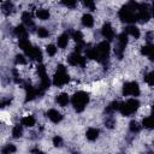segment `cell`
I'll return each instance as SVG.
<instances>
[{"instance_id":"cell-14","label":"cell","mask_w":154,"mask_h":154,"mask_svg":"<svg viewBox=\"0 0 154 154\" xmlns=\"http://www.w3.org/2000/svg\"><path fill=\"white\" fill-rule=\"evenodd\" d=\"M19 47L25 52V54H28L32 49L34 46H31V43L29 42L28 38H19Z\"/></svg>"},{"instance_id":"cell-3","label":"cell","mask_w":154,"mask_h":154,"mask_svg":"<svg viewBox=\"0 0 154 154\" xmlns=\"http://www.w3.org/2000/svg\"><path fill=\"white\" fill-rule=\"evenodd\" d=\"M138 107H140V101L138 100H136V99H129L128 101L119 103V109L118 111L123 116L128 117V116L132 114L135 111H137Z\"/></svg>"},{"instance_id":"cell-8","label":"cell","mask_w":154,"mask_h":154,"mask_svg":"<svg viewBox=\"0 0 154 154\" xmlns=\"http://www.w3.org/2000/svg\"><path fill=\"white\" fill-rule=\"evenodd\" d=\"M123 95L128 96H138L140 95V87L137 84V82H126L123 85Z\"/></svg>"},{"instance_id":"cell-33","label":"cell","mask_w":154,"mask_h":154,"mask_svg":"<svg viewBox=\"0 0 154 154\" xmlns=\"http://www.w3.org/2000/svg\"><path fill=\"white\" fill-rule=\"evenodd\" d=\"M82 2H83V5H84L87 8H89L90 11H94V10H95V1H94V0H82Z\"/></svg>"},{"instance_id":"cell-36","label":"cell","mask_w":154,"mask_h":154,"mask_svg":"<svg viewBox=\"0 0 154 154\" xmlns=\"http://www.w3.org/2000/svg\"><path fill=\"white\" fill-rule=\"evenodd\" d=\"M61 4L65 5L69 8H73L76 6V4H77V0H61Z\"/></svg>"},{"instance_id":"cell-6","label":"cell","mask_w":154,"mask_h":154,"mask_svg":"<svg viewBox=\"0 0 154 154\" xmlns=\"http://www.w3.org/2000/svg\"><path fill=\"white\" fill-rule=\"evenodd\" d=\"M126 45H128V34L124 31V32H122V34L118 35L117 45L114 47V53L118 57V59H122L123 58V54H124V51H125Z\"/></svg>"},{"instance_id":"cell-38","label":"cell","mask_w":154,"mask_h":154,"mask_svg":"<svg viewBox=\"0 0 154 154\" xmlns=\"http://www.w3.org/2000/svg\"><path fill=\"white\" fill-rule=\"evenodd\" d=\"M46 51H47L48 55H54V54L57 53V47H55L54 45H48V46L46 47Z\"/></svg>"},{"instance_id":"cell-34","label":"cell","mask_w":154,"mask_h":154,"mask_svg":"<svg viewBox=\"0 0 154 154\" xmlns=\"http://www.w3.org/2000/svg\"><path fill=\"white\" fill-rule=\"evenodd\" d=\"M37 35L41 37V38H45V37H48L49 36V32L46 28H38L37 29Z\"/></svg>"},{"instance_id":"cell-39","label":"cell","mask_w":154,"mask_h":154,"mask_svg":"<svg viewBox=\"0 0 154 154\" xmlns=\"http://www.w3.org/2000/svg\"><path fill=\"white\" fill-rule=\"evenodd\" d=\"M53 144L55 147H61L63 146V138L60 136H54L53 137Z\"/></svg>"},{"instance_id":"cell-25","label":"cell","mask_w":154,"mask_h":154,"mask_svg":"<svg viewBox=\"0 0 154 154\" xmlns=\"http://www.w3.org/2000/svg\"><path fill=\"white\" fill-rule=\"evenodd\" d=\"M117 109H119V102H118V101H112V102L106 107L105 112H106L107 114H111V113L116 112Z\"/></svg>"},{"instance_id":"cell-4","label":"cell","mask_w":154,"mask_h":154,"mask_svg":"<svg viewBox=\"0 0 154 154\" xmlns=\"http://www.w3.org/2000/svg\"><path fill=\"white\" fill-rule=\"evenodd\" d=\"M69 81H70V76L67 75L65 66L59 64L58 69H57V72H55V75L53 77V84L57 85V87H61V85L66 84Z\"/></svg>"},{"instance_id":"cell-41","label":"cell","mask_w":154,"mask_h":154,"mask_svg":"<svg viewBox=\"0 0 154 154\" xmlns=\"http://www.w3.org/2000/svg\"><path fill=\"white\" fill-rule=\"evenodd\" d=\"M154 38V32L153 31H148L147 34H146V40L148 41V43H150V41Z\"/></svg>"},{"instance_id":"cell-28","label":"cell","mask_w":154,"mask_h":154,"mask_svg":"<svg viewBox=\"0 0 154 154\" xmlns=\"http://www.w3.org/2000/svg\"><path fill=\"white\" fill-rule=\"evenodd\" d=\"M152 52H154V45L153 43H148L141 48V53L143 55H149Z\"/></svg>"},{"instance_id":"cell-26","label":"cell","mask_w":154,"mask_h":154,"mask_svg":"<svg viewBox=\"0 0 154 154\" xmlns=\"http://www.w3.org/2000/svg\"><path fill=\"white\" fill-rule=\"evenodd\" d=\"M36 16H37L40 19L46 20V19H48V18H49V11H48V10H46V8H40V10H37V11H36Z\"/></svg>"},{"instance_id":"cell-11","label":"cell","mask_w":154,"mask_h":154,"mask_svg":"<svg viewBox=\"0 0 154 154\" xmlns=\"http://www.w3.org/2000/svg\"><path fill=\"white\" fill-rule=\"evenodd\" d=\"M101 34H102V36H103L105 38H107V40H109V41L116 37L114 30H113V28H112V25H111L109 23H105V24L102 25V28H101Z\"/></svg>"},{"instance_id":"cell-37","label":"cell","mask_w":154,"mask_h":154,"mask_svg":"<svg viewBox=\"0 0 154 154\" xmlns=\"http://www.w3.org/2000/svg\"><path fill=\"white\" fill-rule=\"evenodd\" d=\"M16 64L17 65H24V64H26V59L24 58V55L17 54L16 55Z\"/></svg>"},{"instance_id":"cell-24","label":"cell","mask_w":154,"mask_h":154,"mask_svg":"<svg viewBox=\"0 0 154 154\" xmlns=\"http://www.w3.org/2000/svg\"><path fill=\"white\" fill-rule=\"evenodd\" d=\"M22 20H23L24 24H26L28 26L34 28V22H32V19H31V14H30L29 12H24V13L22 14Z\"/></svg>"},{"instance_id":"cell-44","label":"cell","mask_w":154,"mask_h":154,"mask_svg":"<svg viewBox=\"0 0 154 154\" xmlns=\"http://www.w3.org/2000/svg\"><path fill=\"white\" fill-rule=\"evenodd\" d=\"M148 58H149L150 61H154V52H152V53L148 55Z\"/></svg>"},{"instance_id":"cell-2","label":"cell","mask_w":154,"mask_h":154,"mask_svg":"<svg viewBox=\"0 0 154 154\" xmlns=\"http://www.w3.org/2000/svg\"><path fill=\"white\" fill-rule=\"evenodd\" d=\"M71 102L73 108L77 112H83V109L85 108L87 103L89 102V94L85 91H77L72 97H71Z\"/></svg>"},{"instance_id":"cell-5","label":"cell","mask_w":154,"mask_h":154,"mask_svg":"<svg viewBox=\"0 0 154 154\" xmlns=\"http://www.w3.org/2000/svg\"><path fill=\"white\" fill-rule=\"evenodd\" d=\"M96 51H97V61L106 65V63L108 61V57H109V43L106 41L100 42L96 46Z\"/></svg>"},{"instance_id":"cell-13","label":"cell","mask_w":154,"mask_h":154,"mask_svg":"<svg viewBox=\"0 0 154 154\" xmlns=\"http://www.w3.org/2000/svg\"><path fill=\"white\" fill-rule=\"evenodd\" d=\"M26 55L30 57V58L34 59V60H37V61H41V60H42V52H41V49L37 48V47H32V49H31Z\"/></svg>"},{"instance_id":"cell-18","label":"cell","mask_w":154,"mask_h":154,"mask_svg":"<svg viewBox=\"0 0 154 154\" xmlns=\"http://www.w3.org/2000/svg\"><path fill=\"white\" fill-rule=\"evenodd\" d=\"M82 24H83L84 26H87V28H91V26L94 25V18H93V16L89 14V13L84 14V16L82 17Z\"/></svg>"},{"instance_id":"cell-23","label":"cell","mask_w":154,"mask_h":154,"mask_svg":"<svg viewBox=\"0 0 154 154\" xmlns=\"http://www.w3.org/2000/svg\"><path fill=\"white\" fill-rule=\"evenodd\" d=\"M85 55H87V58H89V59L97 60V51H96V47L87 48V49H85Z\"/></svg>"},{"instance_id":"cell-17","label":"cell","mask_w":154,"mask_h":154,"mask_svg":"<svg viewBox=\"0 0 154 154\" xmlns=\"http://www.w3.org/2000/svg\"><path fill=\"white\" fill-rule=\"evenodd\" d=\"M57 102L60 105V106H63V107H65L67 103H69V101H70V99H69V95L66 94V93H61V94H59L58 96H57Z\"/></svg>"},{"instance_id":"cell-43","label":"cell","mask_w":154,"mask_h":154,"mask_svg":"<svg viewBox=\"0 0 154 154\" xmlns=\"http://www.w3.org/2000/svg\"><path fill=\"white\" fill-rule=\"evenodd\" d=\"M11 103V100L10 99H7V100H2V102H1V107H5L6 105H10Z\"/></svg>"},{"instance_id":"cell-46","label":"cell","mask_w":154,"mask_h":154,"mask_svg":"<svg viewBox=\"0 0 154 154\" xmlns=\"http://www.w3.org/2000/svg\"><path fill=\"white\" fill-rule=\"evenodd\" d=\"M152 11H153V14H154V2H153V10Z\"/></svg>"},{"instance_id":"cell-40","label":"cell","mask_w":154,"mask_h":154,"mask_svg":"<svg viewBox=\"0 0 154 154\" xmlns=\"http://www.w3.org/2000/svg\"><path fill=\"white\" fill-rule=\"evenodd\" d=\"M105 124H106V126H107V128L112 129V128L114 126V124H116V120H114L112 117H108V118H106V122H105Z\"/></svg>"},{"instance_id":"cell-42","label":"cell","mask_w":154,"mask_h":154,"mask_svg":"<svg viewBox=\"0 0 154 154\" xmlns=\"http://www.w3.org/2000/svg\"><path fill=\"white\" fill-rule=\"evenodd\" d=\"M12 73H13V77H14V82H16V83H20L22 81H20V78H19V76H18V73H17V70H16V69H13V70H12Z\"/></svg>"},{"instance_id":"cell-16","label":"cell","mask_w":154,"mask_h":154,"mask_svg":"<svg viewBox=\"0 0 154 154\" xmlns=\"http://www.w3.org/2000/svg\"><path fill=\"white\" fill-rule=\"evenodd\" d=\"M85 136L89 141H95L99 137V130L95 129V128H89L85 132Z\"/></svg>"},{"instance_id":"cell-35","label":"cell","mask_w":154,"mask_h":154,"mask_svg":"<svg viewBox=\"0 0 154 154\" xmlns=\"http://www.w3.org/2000/svg\"><path fill=\"white\" fill-rule=\"evenodd\" d=\"M4 154H7V153H14L16 152V147L13 146V144H7V146H5L4 148H2V150H1Z\"/></svg>"},{"instance_id":"cell-32","label":"cell","mask_w":154,"mask_h":154,"mask_svg":"<svg viewBox=\"0 0 154 154\" xmlns=\"http://www.w3.org/2000/svg\"><path fill=\"white\" fill-rule=\"evenodd\" d=\"M129 128H130V131H131V132H134V134H136V132H138V131L141 130V126H140V124H138L136 120L130 122Z\"/></svg>"},{"instance_id":"cell-9","label":"cell","mask_w":154,"mask_h":154,"mask_svg":"<svg viewBox=\"0 0 154 154\" xmlns=\"http://www.w3.org/2000/svg\"><path fill=\"white\" fill-rule=\"evenodd\" d=\"M24 89H25V91H26L25 101H31V100H34L36 96H40V95L43 94V91H42L40 88H34L30 83H29V84L25 83V84H24Z\"/></svg>"},{"instance_id":"cell-31","label":"cell","mask_w":154,"mask_h":154,"mask_svg":"<svg viewBox=\"0 0 154 154\" xmlns=\"http://www.w3.org/2000/svg\"><path fill=\"white\" fill-rule=\"evenodd\" d=\"M144 82L150 85V87H154V71H150L149 73H147L144 76Z\"/></svg>"},{"instance_id":"cell-1","label":"cell","mask_w":154,"mask_h":154,"mask_svg":"<svg viewBox=\"0 0 154 154\" xmlns=\"http://www.w3.org/2000/svg\"><path fill=\"white\" fill-rule=\"evenodd\" d=\"M140 4L135 2L134 0H130L126 5H124L119 11V18L122 22L125 23H135L137 20V10Z\"/></svg>"},{"instance_id":"cell-7","label":"cell","mask_w":154,"mask_h":154,"mask_svg":"<svg viewBox=\"0 0 154 154\" xmlns=\"http://www.w3.org/2000/svg\"><path fill=\"white\" fill-rule=\"evenodd\" d=\"M150 19V8L147 4H140L137 10V20L141 23H146Z\"/></svg>"},{"instance_id":"cell-21","label":"cell","mask_w":154,"mask_h":154,"mask_svg":"<svg viewBox=\"0 0 154 154\" xmlns=\"http://www.w3.org/2000/svg\"><path fill=\"white\" fill-rule=\"evenodd\" d=\"M1 8H2L4 13L10 14V13H12V12H13V8H14V7H13V4H12L10 0H6V1H4V2H2Z\"/></svg>"},{"instance_id":"cell-12","label":"cell","mask_w":154,"mask_h":154,"mask_svg":"<svg viewBox=\"0 0 154 154\" xmlns=\"http://www.w3.org/2000/svg\"><path fill=\"white\" fill-rule=\"evenodd\" d=\"M47 117L53 122V123H59L63 119V116L60 112H58L57 109H49L47 112Z\"/></svg>"},{"instance_id":"cell-20","label":"cell","mask_w":154,"mask_h":154,"mask_svg":"<svg viewBox=\"0 0 154 154\" xmlns=\"http://www.w3.org/2000/svg\"><path fill=\"white\" fill-rule=\"evenodd\" d=\"M69 43V34H61L59 37H58V47L60 48H65Z\"/></svg>"},{"instance_id":"cell-22","label":"cell","mask_w":154,"mask_h":154,"mask_svg":"<svg viewBox=\"0 0 154 154\" xmlns=\"http://www.w3.org/2000/svg\"><path fill=\"white\" fill-rule=\"evenodd\" d=\"M22 125L24 126H28V128H31L35 125V118L32 116H25L22 118Z\"/></svg>"},{"instance_id":"cell-15","label":"cell","mask_w":154,"mask_h":154,"mask_svg":"<svg viewBox=\"0 0 154 154\" xmlns=\"http://www.w3.org/2000/svg\"><path fill=\"white\" fill-rule=\"evenodd\" d=\"M125 32H126L128 35H131V36L135 37V38H138L140 35H141L140 29H138L137 26H135V25H129V26L125 29Z\"/></svg>"},{"instance_id":"cell-30","label":"cell","mask_w":154,"mask_h":154,"mask_svg":"<svg viewBox=\"0 0 154 154\" xmlns=\"http://www.w3.org/2000/svg\"><path fill=\"white\" fill-rule=\"evenodd\" d=\"M22 134H23L22 126H20L19 124H18V125H14L13 129H12V136H13L14 138H19V137L22 136Z\"/></svg>"},{"instance_id":"cell-27","label":"cell","mask_w":154,"mask_h":154,"mask_svg":"<svg viewBox=\"0 0 154 154\" xmlns=\"http://www.w3.org/2000/svg\"><path fill=\"white\" fill-rule=\"evenodd\" d=\"M142 125L146 128V129H154V118L153 117H147L142 120Z\"/></svg>"},{"instance_id":"cell-10","label":"cell","mask_w":154,"mask_h":154,"mask_svg":"<svg viewBox=\"0 0 154 154\" xmlns=\"http://www.w3.org/2000/svg\"><path fill=\"white\" fill-rule=\"evenodd\" d=\"M67 61H69L70 65H73V66H77V65H79V66H82V67L85 66V58L82 57V55H81L79 53H77V52L70 54L69 58H67Z\"/></svg>"},{"instance_id":"cell-45","label":"cell","mask_w":154,"mask_h":154,"mask_svg":"<svg viewBox=\"0 0 154 154\" xmlns=\"http://www.w3.org/2000/svg\"><path fill=\"white\" fill-rule=\"evenodd\" d=\"M150 113H152V117L154 118V105H152V108H150Z\"/></svg>"},{"instance_id":"cell-29","label":"cell","mask_w":154,"mask_h":154,"mask_svg":"<svg viewBox=\"0 0 154 154\" xmlns=\"http://www.w3.org/2000/svg\"><path fill=\"white\" fill-rule=\"evenodd\" d=\"M71 36H72V38L76 41V43H83V42H84V41H83V35H82L81 31H72V32H71Z\"/></svg>"},{"instance_id":"cell-19","label":"cell","mask_w":154,"mask_h":154,"mask_svg":"<svg viewBox=\"0 0 154 154\" xmlns=\"http://www.w3.org/2000/svg\"><path fill=\"white\" fill-rule=\"evenodd\" d=\"M14 34H16L19 38H26V37H28V31H26V29L24 28V25H18V26H16Z\"/></svg>"}]
</instances>
